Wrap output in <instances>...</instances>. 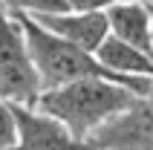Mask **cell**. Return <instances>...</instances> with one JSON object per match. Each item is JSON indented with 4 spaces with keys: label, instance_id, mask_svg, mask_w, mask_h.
<instances>
[{
    "label": "cell",
    "instance_id": "obj_3",
    "mask_svg": "<svg viewBox=\"0 0 153 150\" xmlns=\"http://www.w3.org/2000/svg\"><path fill=\"white\" fill-rule=\"evenodd\" d=\"M41 84L26 55L20 26L9 12L0 9V101L15 107H35Z\"/></svg>",
    "mask_w": 153,
    "mask_h": 150
},
{
    "label": "cell",
    "instance_id": "obj_10",
    "mask_svg": "<svg viewBox=\"0 0 153 150\" xmlns=\"http://www.w3.org/2000/svg\"><path fill=\"white\" fill-rule=\"evenodd\" d=\"M17 142L15 133V116H12V104L0 101V150H12Z\"/></svg>",
    "mask_w": 153,
    "mask_h": 150
},
{
    "label": "cell",
    "instance_id": "obj_7",
    "mask_svg": "<svg viewBox=\"0 0 153 150\" xmlns=\"http://www.w3.org/2000/svg\"><path fill=\"white\" fill-rule=\"evenodd\" d=\"M104 20H107V32L110 38L127 43L133 49L145 52L153 58L150 49V17H147V6L145 0H127V3H119L104 12Z\"/></svg>",
    "mask_w": 153,
    "mask_h": 150
},
{
    "label": "cell",
    "instance_id": "obj_12",
    "mask_svg": "<svg viewBox=\"0 0 153 150\" xmlns=\"http://www.w3.org/2000/svg\"><path fill=\"white\" fill-rule=\"evenodd\" d=\"M147 6V17H150V49H153V6L150 3H145Z\"/></svg>",
    "mask_w": 153,
    "mask_h": 150
},
{
    "label": "cell",
    "instance_id": "obj_8",
    "mask_svg": "<svg viewBox=\"0 0 153 150\" xmlns=\"http://www.w3.org/2000/svg\"><path fill=\"white\" fill-rule=\"evenodd\" d=\"M98 64L110 75H119V78H127V81H142V78H153V58L145 52L133 49L127 43L116 41V38H104V43L95 49L93 55Z\"/></svg>",
    "mask_w": 153,
    "mask_h": 150
},
{
    "label": "cell",
    "instance_id": "obj_1",
    "mask_svg": "<svg viewBox=\"0 0 153 150\" xmlns=\"http://www.w3.org/2000/svg\"><path fill=\"white\" fill-rule=\"evenodd\" d=\"M3 9V6H0ZM6 12V9H3ZM9 15L17 20L20 26V35H23V46H26V55L32 61V69L38 75V84H41V92L46 90H55V87H67V84H75V81H87V78H98V81H110V84H119L124 90H130L133 95L139 98H147V92L153 87V78H142V81H127V78H119V75H110L107 69L87 52L75 49L64 43L61 38L43 32L41 26H35L29 17L23 15Z\"/></svg>",
    "mask_w": 153,
    "mask_h": 150
},
{
    "label": "cell",
    "instance_id": "obj_5",
    "mask_svg": "<svg viewBox=\"0 0 153 150\" xmlns=\"http://www.w3.org/2000/svg\"><path fill=\"white\" fill-rule=\"evenodd\" d=\"M12 116H15L17 133V142L12 150H84V144L75 142L67 127L41 110L12 104Z\"/></svg>",
    "mask_w": 153,
    "mask_h": 150
},
{
    "label": "cell",
    "instance_id": "obj_11",
    "mask_svg": "<svg viewBox=\"0 0 153 150\" xmlns=\"http://www.w3.org/2000/svg\"><path fill=\"white\" fill-rule=\"evenodd\" d=\"M127 3V0H67L69 12H84V15H104L107 9Z\"/></svg>",
    "mask_w": 153,
    "mask_h": 150
},
{
    "label": "cell",
    "instance_id": "obj_2",
    "mask_svg": "<svg viewBox=\"0 0 153 150\" xmlns=\"http://www.w3.org/2000/svg\"><path fill=\"white\" fill-rule=\"evenodd\" d=\"M136 98L139 95H133L130 90H124L119 84L87 78V81H75L67 87L41 92L35 101V110L52 116L58 124H64L69 130V136L75 142L84 144L90 133H95L101 124H107L113 116L124 113Z\"/></svg>",
    "mask_w": 153,
    "mask_h": 150
},
{
    "label": "cell",
    "instance_id": "obj_4",
    "mask_svg": "<svg viewBox=\"0 0 153 150\" xmlns=\"http://www.w3.org/2000/svg\"><path fill=\"white\" fill-rule=\"evenodd\" d=\"M84 150H153V110L136 98L124 113L113 116L95 133L87 136Z\"/></svg>",
    "mask_w": 153,
    "mask_h": 150
},
{
    "label": "cell",
    "instance_id": "obj_6",
    "mask_svg": "<svg viewBox=\"0 0 153 150\" xmlns=\"http://www.w3.org/2000/svg\"><path fill=\"white\" fill-rule=\"evenodd\" d=\"M26 17V15H23ZM35 26H41L43 32L61 38L64 43L75 46V49L95 55V49L104 43L107 38V20L104 15H84V12H64V15H52V17H29Z\"/></svg>",
    "mask_w": 153,
    "mask_h": 150
},
{
    "label": "cell",
    "instance_id": "obj_13",
    "mask_svg": "<svg viewBox=\"0 0 153 150\" xmlns=\"http://www.w3.org/2000/svg\"><path fill=\"white\" fill-rule=\"evenodd\" d=\"M145 101L150 104V110H153V87H150V92H147V98H145Z\"/></svg>",
    "mask_w": 153,
    "mask_h": 150
},
{
    "label": "cell",
    "instance_id": "obj_9",
    "mask_svg": "<svg viewBox=\"0 0 153 150\" xmlns=\"http://www.w3.org/2000/svg\"><path fill=\"white\" fill-rule=\"evenodd\" d=\"M0 6L6 12L26 15V17H52L69 12L67 0H0Z\"/></svg>",
    "mask_w": 153,
    "mask_h": 150
},
{
    "label": "cell",
    "instance_id": "obj_14",
    "mask_svg": "<svg viewBox=\"0 0 153 150\" xmlns=\"http://www.w3.org/2000/svg\"><path fill=\"white\" fill-rule=\"evenodd\" d=\"M145 3H150V6H153V0H145Z\"/></svg>",
    "mask_w": 153,
    "mask_h": 150
}]
</instances>
